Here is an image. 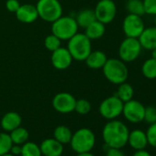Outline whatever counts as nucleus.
I'll use <instances>...</instances> for the list:
<instances>
[{"label": "nucleus", "instance_id": "obj_1", "mask_svg": "<svg viewBox=\"0 0 156 156\" xmlns=\"http://www.w3.org/2000/svg\"><path fill=\"white\" fill-rule=\"evenodd\" d=\"M129 130L125 123L120 120L111 119L107 122L102 129V138L108 148H123L128 144Z\"/></svg>", "mask_w": 156, "mask_h": 156}, {"label": "nucleus", "instance_id": "obj_2", "mask_svg": "<svg viewBox=\"0 0 156 156\" xmlns=\"http://www.w3.org/2000/svg\"><path fill=\"white\" fill-rule=\"evenodd\" d=\"M103 74L106 79L113 85H120L127 82L129 77V69L126 62L119 58L108 59L102 68Z\"/></svg>", "mask_w": 156, "mask_h": 156}, {"label": "nucleus", "instance_id": "obj_3", "mask_svg": "<svg viewBox=\"0 0 156 156\" xmlns=\"http://www.w3.org/2000/svg\"><path fill=\"white\" fill-rule=\"evenodd\" d=\"M67 49L73 60L84 62L92 51V43L85 33L77 32L70 40L67 41Z\"/></svg>", "mask_w": 156, "mask_h": 156}, {"label": "nucleus", "instance_id": "obj_4", "mask_svg": "<svg viewBox=\"0 0 156 156\" xmlns=\"http://www.w3.org/2000/svg\"><path fill=\"white\" fill-rule=\"evenodd\" d=\"M69 144L76 153L91 151L96 144L95 133L88 128L78 129L73 133Z\"/></svg>", "mask_w": 156, "mask_h": 156}, {"label": "nucleus", "instance_id": "obj_5", "mask_svg": "<svg viewBox=\"0 0 156 156\" xmlns=\"http://www.w3.org/2000/svg\"><path fill=\"white\" fill-rule=\"evenodd\" d=\"M75 19L72 16H61L51 23V33L61 41H68L78 32Z\"/></svg>", "mask_w": 156, "mask_h": 156}, {"label": "nucleus", "instance_id": "obj_6", "mask_svg": "<svg viewBox=\"0 0 156 156\" xmlns=\"http://www.w3.org/2000/svg\"><path fill=\"white\" fill-rule=\"evenodd\" d=\"M36 9L39 18L49 23L62 16V7L59 0H38Z\"/></svg>", "mask_w": 156, "mask_h": 156}, {"label": "nucleus", "instance_id": "obj_7", "mask_svg": "<svg viewBox=\"0 0 156 156\" xmlns=\"http://www.w3.org/2000/svg\"><path fill=\"white\" fill-rule=\"evenodd\" d=\"M141 45L138 39L126 37L119 47V57L124 62H132L139 58L141 52Z\"/></svg>", "mask_w": 156, "mask_h": 156}, {"label": "nucleus", "instance_id": "obj_8", "mask_svg": "<svg viewBox=\"0 0 156 156\" xmlns=\"http://www.w3.org/2000/svg\"><path fill=\"white\" fill-rule=\"evenodd\" d=\"M124 103L116 96H110L105 98L99 105V114L102 118L111 120L116 119L120 115H122Z\"/></svg>", "mask_w": 156, "mask_h": 156}, {"label": "nucleus", "instance_id": "obj_9", "mask_svg": "<svg viewBox=\"0 0 156 156\" xmlns=\"http://www.w3.org/2000/svg\"><path fill=\"white\" fill-rule=\"evenodd\" d=\"M94 11L97 20L107 25L115 20L117 15V6L113 0H99Z\"/></svg>", "mask_w": 156, "mask_h": 156}, {"label": "nucleus", "instance_id": "obj_10", "mask_svg": "<svg viewBox=\"0 0 156 156\" xmlns=\"http://www.w3.org/2000/svg\"><path fill=\"white\" fill-rule=\"evenodd\" d=\"M144 112L145 107L143 104L133 98L125 102L123 105L122 115L130 123L137 124L142 122L144 119Z\"/></svg>", "mask_w": 156, "mask_h": 156}, {"label": "nucleus", "instance_id": "obj_11", "mask_svg": "<svg viewBox=\"0 0 156 156\" xmlns=\"http://www.w3.org/2000/svg\"><path fill=\"white\" fill-rule=\"evenodd\" d=\"M145 29L142 17L128 14L122 22V30L126 37L138 39Z\"/></svg>", "mask_w": 156, "mask_h": 156}, {"label": "nucleus", "instance_id": "obj_12", "mask_svg": "<svg viewBox=\"0 0 156 156\" xmlns=\"http://www.w3.org/2000/svg\"><path fill=\"white\" fill-rule=\"evenodd\" d=\"M76 99L68 92H60L56 94L51 101L52 108L61 114H68L74 111Z\"/></svg>", "mask_w": 156, "mask_h": 156}, {"label": "nucleus", "instance_id": "obj_13", "mask_svg": "<svg viewBox=\"0 0 156 156\" xmlns=\"http://www.w3.org/2000/svg\"><path fill=\"white\" fill-rule=\"evenodd\" d=\"M73 61V59L70 51L65 47L61 46L60 48H58L57 50L51 52V64L55 69L59 71H63L68 69L71 66Z\"/></svg>", "mask_w": 156, "mask_h": 156}, {"label": "nucleus", "instance_id": "obj_14", "mask_svg": "<svg viewBox=\"0 0 156 156\" xmlns=\"http://www.w3.org/2000/svg\"><path fill=\"white\" fill-rule=\"evenodd\" d=\"M16 18L19 21L25 24H30L36 21L39 18L36 6L31 4H23L20 5V9L17 10Z\"/></svg>", "mask_w": 156, "mask_h": 156}, {"label": "nucleus", "instance_id": "obj_15", "mask_svg": "<svg viewBox=\"0 0 156 156\" xmlns=\"http://www.w3.org/2000/svg\"><path fill=\"white\" fill-rule=\"evenodd\" d=\"M41 155L43 156H62L63 153V144L54 138H48L40 144Z\"/></svg>", "mask_w": 156, "mask_h": 156}, {"label": "nucleus", "instance_id": "obj_16", "mask_svg": "<svg viewBox=\"0 0 156 156\" xmlns=\"http://www.w3.org/2000/svg\"><path fill=\"white\" fill-rule=\"evenodd\" d=\"M128 144L135 151L144 150L148 145V139L146 131L142 129H133L129 133Z\"/></svg>", "mask_w": 156, "mask_h": 156}, {"label": "nucleus", "instance_id": "obj_17", "mask_svg": "<svg viewBox=\"0 0 156 156\" xmlns=\"http://www.w3.org/2000/svg\"><path fill=\"white\" fill-rule=\"evenodd\" d=\"M141 48L151 51L156 48V27L145 28L140 37L138 38Z\"/></svg>", "mask_w": 156, "mask_h": 156}, {"label": "nucleus", "instance_id": "obj_18", "mask_svg": "<svg viewBox=\"0 0 156 156\" xmlns=\"http://www.w3.org/2000/svg\"><path fill=\"white\" fill-rule=\"evenodd\" d=\"M21 116L18 112L9 111L2 117L1 121H0V125H1V128L4 129V131L9 133L13 129L20 127L21 125Z\"/></svg>", "mask_w": 156, "mask_h": 156}, {"label": "nucleus", "instance_id": "obj_19", "mask_svg": "<svg viewBox=\"0 0 156 156\" xmlns=\"http://www.w3.org/2000/svg\"><path fill=\"white\" fill-rule=\"evenodd\" d=\"M108 59V58L107 57L104 51L97 50V51H92L84 62H86V65L89 69L99 70L103 68Z\"/></svg>", "mask_w": 156, "mask_h": 156}, {"label": "nucleus", "instance_id": "obj_20", "mask_svg": "<svg viewBox=\"0 0 156 156\" xmlns=\"http://www.w3.org/2000/svg\"><path fill=\"white\" fill-rule=\"evenodd\" d=\"M106 25L98 20H95L85 29V34L91 41L101 39L106 31Z\"/></svg>", "mask_w": 156, "mask_h": 156}, {"label": "nucleus", "instance_id": "obj_21", "mask_svg": "<svg viewBox=\"0 0 156 156\" xmlns=\"http://www.w3.org/2000/svg\"><path fill=\"white\" fill-rule=\"evenodd\" d=\"M74 19H75V21H76L78 27L83 28V29H86L92 22L97 20L94 9H89L80 10L75 15Z\"/></svg>", "mask_w": 156, "mask_h": 156}, {"label": "nucleus", "instance_id": "obj_22", "mask_svg": "<svg viewBox=\"0 0 156 156\" xmlns=\"http://www.w3.org/2000/svg\"><path fill=\"white\" fill-rule=\"evenodd\" d=\"M72 135H73L72 130L67 126L64 125H59L53 130V138L59 142H61L62 144L70 143Z\"/></svg>", "mask_w": 156, "mask_h": 156}, {"label": "nucleus", "instance_id": "obj_23", "mask_svg": "<svg viewBox=\"0 0 156 156\" xmlns=\"http://www.w3.org/2000/svg\"><path fill=\"white\" fill-rule=\"evenodd\" d=\"M9 135H10L13 144H19V145H22L25 142H27L30 137V133L28 129L21 126L10 131Z\"/></svg>", "mask_w": 156, "mask_h": 156}, {"label": "nucleus", "instance_id": "obj_24", "mask_svg": "<svg viewBox=\"0 0 156 156\" xmlns=\"http://www.w3.org/2000/svg\"><path fill=\"white\" fill-rule=\"evenodd\" d=\"M123 103L129 101L133 98L134 96V89L131 85H129L127 82H124L120 85H119L118 90L115 94Z\"/></svg>", "mask_w": 156, "mask_h": 156}, {"label": "nucleus", "instance_id": "obj_25", "mask_svg": "<svg viewBox=\"0 0 156 156\" xmlns=\"http://www.w3.org/2000/svg\"><path fill=\"white\" fill-rule=\"evenodd\" d=\"M142 75L149 80L156 79V60L152 58L147 59L141 66Z\"/></svg>", "mask_w": 156, "mask_h": 156}, {"label": "nucleus", "instance_id": "obj_26", "mask_svg": "<svg viewBox=\"0 0 156 156\" xmlns=\"http://www.w3.org/2000/svg\"><path fill=\"white\" fill-rule=\"evenodd\" d=\"M126 10L128 11V14L137 15L140 17L145 15L142 0H128L126 2Z\"/></svg>", "mask_w": 156, "mask_h": 156}, {"label": "nucleus", "instance_id": "obj_27", "mask_svg": "<svg viewBox=\"0 0 156 156\" xmlns=\"http://www.w3.org/2000/svg\"><path fill=\"white\" fill-rule=\"evenodd\" d=\"M20 156H42L40 145L33 141H27L21 145V152Z\"/></svg>", "mask_w": 156, "mask_h": 156}, {"label": "nucleus", "instance_id": "obj_28", "mask_svg": "<svg viewBox=\"0 0 156 156\" xmlns=\"http://www.w3.org/2000/svg\"><path fill=\"white\" fill-rule=\"evenodd\" d=\"M13 145L10 135L9 132H0V156L7 154L10 151Z\"/></svg>", "mask_w": 156, "mask_h": 156}, {"label": "nucleus", "instance_id": "obj_29", "mask_svg": "<svg viewBox=\"0 0 156 156\" xmlns=\"http://www.w3.org/2000/svg\"><path fill=\"white\" fill-rule=\"evenodd\" d=\"M91 103L85 98H80L76 99L75 102V107H74V111L79 114V115H87L91 111Z\"/></svg>", "mask_w": 156, "mask_h": 156}, {"label": "nucleus", "instance_id": "obj_30", "mask_svg": "<svg viewBox=\"0 0 156 156\" xmlns=\"http://www.w3.org/2000/svg\"><path fill=\"white\" fill-rule=\"evenodd\" d=\"M61 44H62V41L58 37H56L54 34H52V33L48 35L45 38V40H44V46H45V48L48 51H51V52L53 51L57 50L58 48H60L62 46Z\"/></svg>", "mask_w": 156, "mask_h": 156}, {"label": "nucleus", "instance_id": "obj_31", "mask_svg": "<svg viewBox=\"0 0 156 156\" xmlns=\"http://www.w3.org/2000/svg\"><path fill=\"white\" fill-rule=\"evenodd\" d=\"M143 121H146L150 125L156 122V108L155 107L153 106L145 107Z\"/></svg>", "mask_w": 156, "mask_h": 156}, {"label": "nucleus", "instance_id": "obj_32", "mask_svg": "<svg viewBox=\"0 0 156 156\" xmlns=\"http://www.w3.org/2000/svg\"><path fill=\"white\" fill-rule=\"evenodd\" d=\"M146 135L148 139V144L153 148H156V122L149 126Z\"/></svg>", "mask_w": 156, "mask_h": 156}, {"label": "nucleus", "instance_id": "obj_33", "mask_svg": "<svg viewBox=\"0 0 156 156\" xmlns=\"http://www.w3.org/2000/svg\"><path fill=\"white\" fill-rule=\"evenodd\" d=\"M145 14L156 16V0H142Z\"/></svg>", "mask_w": 156, "mask_h": 156}, {"label": "nucleus", "instance_id": "obj_34", "mask_svg": "<svg viewBox=\"0 0 156 156\" xmlns=\"http://www.w3.org/2000/svg\"><path fill=\"white\" fill-rule=\"evenodd\" d=\"M20 7V3L19 0H7L6 1V9L8 11L11 13H16Z\"/></svg>", "mask_w": 156, "mask_h": 156}, {"label": "nucleus", "instance_id": "obj_35", "mask_svg": "<svg viewBox=\"0 0 156 156\" xmlns=\"http://www.w3.org/2000/svg\"><path fill=\"white\" fill-rule=\"evenodd\" d=\"M106 156H126L125 153L119 148H108Z\"/></svg>", "mask_w": 156, "mask_h": 156}, {"label": "nucleus", "instance_id": "obj_36", "mask_svg": "<svg viewBox=\"0 0 156 156\" xmlns=\"http://www.w3.org/2000/svg\"><path fill=\"white\" fill-rule=\"evenodd\" d=\"M10 153H12L13 155L15 156H19L20 155V152H21V145H19V144H13L11 149H10Z\"/></svg>", "mask_w": 156, "mask_h": 156}, {"label": "nucleus", "instance_id": "obj_37", "mask_svg": "<svg viewBox=\"0 0 156 156\" xmlns=\"http://www.w3.org/2000/svg\"><path fill=\"white\" fill-rule=\"evenodd\" d=\"M132 156H152L149 151H147L145 149L144 150H139L135 151V152L132 154Z\"/></svg>", "mask_w": 156, "mask_h": 156}, {"label": "nucleus", "instance_id": "obj_38", "mask_svg": "<svg viewBox=\"0 0 156 156\" xmlns=\"http://www.w3.org/2000/svg\"><path fill=\"white\" fill-rule=\"evenodd\" d=\"M75 156H95L93 153H91L90 151L88 152H82V153H76Z\"/></svg>", "mask_w": 156, "mask_h": 156}, {"label": "nucleus", "instance_id": "obj_39", "mask_svg": "<svg viewBox=\"0 0 156 156\" xmlns=\"http://www.w3.org/2000/svg\"><path fill=\"white\" fill-rule=\"evenodd\" d=\"M151 58L156 60V48H155V49H152V50L151 51Z\"/></svg>", "mask_w": 156, "mask_h": 156}, {"label": "nucleus", "instance_id": "obj_40", "mask_svg": "<svg viewBox=\"0 0 156 156\" xmlns=\"http://www.w3.org/2000/svg\"><path fill=\"white\" fill-rule=\"evenodd\" d=\"M2 156H15V155H13L12 153L9 152V153H7V154H4V155H2Z\"/></svg>", "mask_w": 156, "mask_h": 156}, {"label": "nucleus", "instance_id": "obj_41", "mask_svg": "<svg viewBox=\"0 0 156 156\" xmlns=\"http://www.w3.org/2000/svg\"><path fill=\"white\" fill-rule=\"evenodd\" d=\"M154 24H155L154 26L156 27V16H155V20H154Z\"/></svg>", "mask_w": 156, "mask_h": 156}]
</instances>
